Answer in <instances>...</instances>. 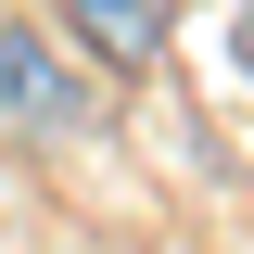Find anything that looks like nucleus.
Returning a JSON list of instances; mask_svg holds the SVG:
<instances>
[{"label":"nucleus","instance_id":"1","mask_svg":"<svg viewBox=\"0 0 254 254\" xmlns=\"http://www.w3.org/2000/svg\"><path fill=\"white\" fill-rule=\"evenodd\" d=\"M0 127H13V140H76V127H89V76L38 26H0Z\"/></svg>","mask_w":254,"mask_h":254},{"label":"nucleus","instance_id":"3","mask_svg":"<svg viewBox=\"0 0 254 254\" xmlns=\"http://www.w3.org/2000/svg\"><path fill=\"white\" fill-rule=\"evenodd\" d=\"M229 51H242V76H254V13H242V38H229Z\"/></svg>","mask_w":254,"mask_h":254},{"label":"nucleus","instance_id":"2","mask_svg":"<svg viewBox=\"0 0 254 254\" xmlns=\"http://www.w3.org/2000/svg\"><path fill=\"white\" fill-rule=\"evenodd\" d=\"M64 26L89 38V64H153L165 13H153V0H64Z\"/></svg>","mask_w":254,"mask_h":254}]
</instances>
